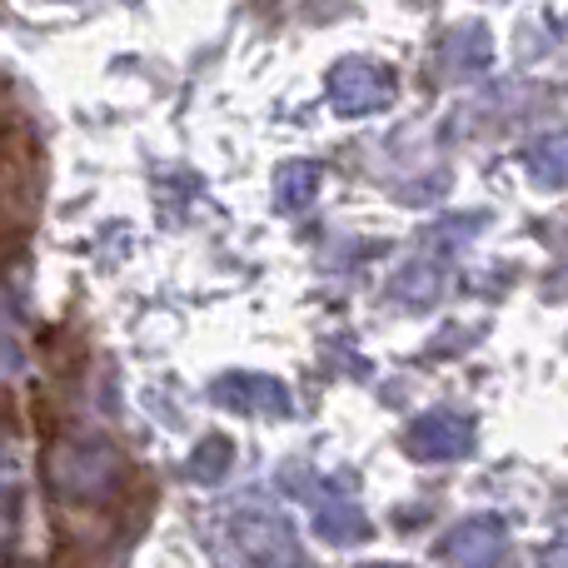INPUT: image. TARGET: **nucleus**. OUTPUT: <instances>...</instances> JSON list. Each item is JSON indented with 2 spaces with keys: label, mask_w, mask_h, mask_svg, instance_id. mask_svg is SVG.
I'll list each match as a JSON object with an SVG mask.
<instances>
[{
  "label": "nucleus",
  "mask_w": 568,
  "mask_h": 568,
  "mask_svg": "<svg viewBox=\"0 0 568 568\" xmlns=\"http://www.w3.org/2000/svg\"><path fill=\"white\" fill-rule=\"evenodd\" d=\"M45 479L60 499L70 504H100L125 479V454L110 439H60L45 454Z\"/></svg>",
  "instance_id": "obj_1"
},
{
  "label": "nucleus",
  "mask_w": 568,
  "mask_h": 568,
  "mask_svg": "<svg viewBox=\"0 0 568 568\" xmlns=\"http://www.w3.org/2000/svg\"><path fill=\"white\" fill-rule=\"evenodd\" d=\"M230 534H235L250 568H310V559H304L300 544H294L290 519L260 499H245V509H235Z\"/></svg>",
  "instance_id": "obj_2"
},
{
  "label": "nucleus",
  "mask_w": 568,
  "mask_h": 568,
  "mask_svg": "<svg viewBox=\"0 0 568 568\" xmlns=\"http://www.w3.org/2000/svg\"><path fill=\"white\" fill-rule=\"evenodd\" d=\"M284 489L314 504V534H320L324 544H339V549H344V544L369 539V519H364L359 499H349L344 489H329V484H310L300 469L284 479Z\"/></svg>",
  "instance_id": "obj_3"
},
{
  "label": "nucleus",
  "mask_w": 568,
  "mask_h": 568,
  "mask_svg": "<svg viewBox=\"0 0 568 568\" xmlns=\"http://www.w3.org/2000/svg\"><path fill=\"white\" fill-rule=\"evenodd\" d=\"M394 75L379 60H339L329 70V105L339 115H374V110H389L394 100Z\"/></svg>",
  "instance_id": "obj_4"
},
{
  "label": "nucleus",
  "mask_w": 568,
  "mask_h": 568,
  "mask_svg": "<svg viewBox=\"0 0 568 568\" xmlns=\"http://www.w3.org/2000/svg\"><path fill=\"white\" fill-rule=\"evenodd\" d=\"M404 449L419 464L464 459V454L474 449V419H464V414H454V409H429L404 429Z\"/></svg>",
  "instance_id": "obj_5"
},
{
  "label": "nucleus",
  "mask_w": 568,
  "mask_h": 568,
  "mask_svg": "<svg viewBox=\"0 0 568 568\" xmlns=\"http://www.w3.org/2000/svg\"><path fill=\"white\" fill-rule=\"evenodd\" d=\"M444 564L449 568H499L504 554H509V529L494 514H479V519H464L444 534L439 544Z\"/></svg>",
  "instance_id": "obj_6"
},
{
  "label": "nucleus",
  "mask_w": 568,
  "mask_h": 568,
  "mask_svg": "<svg viewBox=\"0 0 568 568\" xmlns=\"http://www.w3.org/2000/svg\"><path fill=\"white\" fill-rule=\"evenodd\" d=\"M210 394H215V404L250 414V419H280V414L294 409L290 389L280 379H270V374H225V379H215Z\"/></svg>",
  "instance_id": "obj_7"
},
{
  "label": "nucleus",
  "mask_w": 568,
  "mask_h": 568,
  "mask_svg": "<svg viewBox=\"0 0 568 568\" xmlns=\"http://www.w3.org/2000/svg\"><path fill=\"white\" fill-rule=\"evenodd\" d=\"M489 55H494V45H489V30L484 26H454L439 45L444 75H474V70L489 65Z\"/></svg>",
  "instance_id": "obj_8"
},
{
  "label": "nucleus",
  "mask_w": 568,
  "mask_h": 568,
  "mask_svg": "<svg viewBox=\"0 0 568 568\" xmlns=\"http://www.w3.org/2000/svg\"><path fill=\"white\" fill-rule=\"evenodd\" d=\"M524 170H529L534 185L559 190L568 185V130H554V135H539L524 145Z\"/></svg>",
  "instance_id": "obj_9"
},
{
  "label": "nucleus",
  "mask_w": 568,
  "mask_h": 568,
  "mask_svg": "<svg viewBox=\"0 0 568 568\" xmlns=\"http://www.w3.org/2000/svg\"><path fill=\"white\" fill-rule=\"evenodd\" d=\"M320 185H324V175L314 160H290V165L275 170V205L294 215V210H304L314 195H320Z\"/></svg>",
  "instance_id": "obj_10"
},
{
  "label": "nucleus",
  "mask_w": 568,
  "mask_h": 568,
  "mask_svg": "<svg viewBox=\"0 0 568 568\" xmlns=\"http://www.w3.org/2000/svg\"><path fill=\"white\" fill-rule=\"evenodd\" d=\"M439 280H444V270H434L429 260H414V265L394 280V294H399L409 310H424V304L434 300V290H439Z\"/></svg>",
  "instance_id": "obj_11"
},
{
  "label": "nucleus",
  "mask_w": 568,
  "mask_h": 568,
  "mask_svg": "<svg viewBox=\"0 0 568 568\" xmlns=\"http://www.w3.org/2000/svg\"><path fill=\"white\" fill-rule=\"evenodd\" d=\"M230 459H235L230 439H225V434H210V439L195 449V459H190V479H200V484H220V479L230 474Z\"/></svg>",
  "instance_id": "obj_12"
}]
</instances>
